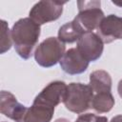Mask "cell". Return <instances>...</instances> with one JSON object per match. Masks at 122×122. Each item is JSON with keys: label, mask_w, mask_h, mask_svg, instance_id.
Instances as JSON below:
<instances>
[{"label": "cell", "mask_w": 122, "mask_h": 122, "mask_svg": "<svg viewBox=\"0 0 122 122\" xmlns=\"http://www.w3.org/2000/svg\"><path fill=\"white\" fill-rule=\"evenodd\" d=\"M10 31L13 47L17 54L25 60L30 58L40 36V25L31 18L25 17L17 20Z\"/></svg>", "instance_id": "obj_1"}, {"label": "cell", "mask_w": 122, "mask_h": 122, "mask_svg": "<svg viewBox=\"0 0 122 122\" xmlns=\"http://www.w3.org/2000/svg\"><path fill=\"white\" fill-rule=\"evenodd\" d=\"M92 97L93 92L89 84L72 82L67 85L63 103L70 112L81 114L91 109Z\"/></svg>", "instance_id": "obj_2"}, {"label": "cell", "mask_w": 122, "mask_h": 122, "mask_svg": "<svg viewBox=\"0 0 122 122\" xmlns=\"http://www.w3.org/2000/svg\"><path fill=\"white\" fill-rule=\"evenodd\" d=\"M66 46L56 37H48L35 49L34 59L43 68H51L56 65L65 54Z\"/></svg>", "instance_id": "obj_3"}, {"label": "cell", "mask_w": 122, "mask_h": 122, "mask_svg": "<svg viewBox=\"0 0 122 122\" xmlns=\"http://www.w3.org/2000/svg\"><path fill=\"white\" fill-rule=\"evenodd\" d=\"M78 14L74 19L80 24L86 32L97 29L103 20L104 12L101 10L100 1H78Z\"/></svg>", "instance_id": "obj_4"}, {"label": "cell", "mask_w": 122, "mask_h": 122, "mask_svg": "<svg viewBox=\"0 0 122 122\" xmlns=\"http://www.w3.org/2000/svg\"><path fill=\"white\" fill-rule=\"evenodd\" d=\"M66 2L60 1H39L30 10V18L39 25L57 20L62 12Z\"/></svg>", "instance_id": "obj_5"}, {"label": "cell", "mask_w": 122, "mask_h": 122, "mask_svg": "<svg viewBox=\"0 0 122 122\" xmlns=\"http://www.w3.org/2000/svg\"><path fill=\"white\" fill-rule=\"evenodd\" d=\"M79 53L90 63L98 60L104 50V43L94 32H85L77 41L76 46Z\"/></svg>", "instance_id": "obj_6"}, {"label": "cell", "mask_w": 122, "mask_h": 122, "mask_svg": "<svg viewBox=\"0 0 122 122\" xmlns=\"http://www.w3.org/2000/svg\"><path fill=\"white\" fill-rule=\"evenodd\" d=\"M96 30V34L103 43L109 44L114 40L122 39V17L110 14L103 18Z\"/></svg>", "instance_id": "obj_7"}, {"label": "cell", "mask_w": 122, "mask_h": 122, "mask_svg": "<svg viewBox=\"0 0 122 122\" xmlns=\"http://www.w3.org/2000/svg\"><path fill=\"white\" fill-rule=\"evenodd\" d=\"M59 63L63 71L71 75L83 73L89 67V62L79 53L76 48L69 49Z\"/></svg>", "instance_id": "obj_8"}, {"label": "cell", "mask_w": 122, "mask_h": 122, "mask_svg": "<svg viewBox=\"0 0 122 122\" xmlns=\"http://www.w3.org/2000/svg\"><path fill=\"white\" fill-rule=\"evenodd\" d=\"M53 113L54 107L34 98L32 105L30 108H26L19 122H51Z\"/></svg>", "instance_id": "obj_9"}, {"label": "cell", "mask_w": 122, "mask_h": 122, "mask_svg": "<svg viewBox=\"0 0 122 122\" xmlns=\"http://www.w3.org/2000/svg\"><path fill=\"white\" fill-rule=\"evenodd\" d=\"M67 91V85L63 81H52L49 83L37 95L36 99L50 105L56 107L60 102H63L65 93Z\"/></svg>", "instance_id": "obj_10"}, {"label": "cell", "mask_w": 122, "mask_h": 122, "mask_svg": "<svg viewBox=\"0 0 122 122\" xmlns=\"http://www.w3.org/2000/svg\"><path fill=\"white\" fill-rule=\"evenodd\" d=\"M26 106L19 103L16 97L8 91H2L0 93V112L5 116L19 122L26 111Z\"/></svg>", "instance_id": "obj_11"}, {"label": "cell", "mask_w": 122, "mask_h": 122, "mask_svg": "<svg viewBox=\"0 0 122 122\" xmlns=\"http://www.w3.org/2000/svg\"><path fill=\"white\" fill-rule=\"evenodd\" d=\"M86 31L83 30V28L80 26V24L73 19L71 22H68L61 26L58 30V39L65 43H73L75 41H78V39L84 34Z\"/></svg>", "instance_id": "obj_12"}, {"label": "cell", "mask_w": 122, "mask_h": 122, "mask_svg": "<svg viewBox=\"0 0 122 122\" xmlns=\"http://www.w3.org/2000/svg\"><path fill=\"white\" fill-rule=\"evenodd\" d=\"M112 77L110 73L104 70H97L90 74V83L93 93L112 91Z\"/></svg>", "instance_id": "obj_13"}, {"label": "cell", "mask_w": 122, "mask_h": 122, "mask_svg": "<svg viewBox=\"0 0 122 122\" xmlns=\"http://www.w3.org/2000/svg\"><path fill=\"white\" fill-rule=\"evenodd\" d=\"M114 98L111 92L93 93L91 108L98 113L109 112L114 106Z\"/></svg>", "instance_id": "obj_14"}, {"label": "cell", "mask_w": 122, "mask_h": 122, "mask_svg": "<svg viewBox=\"0 0 122 122\" xmlns=\"http://www.w3.org/2000/svg\"><path fill=\"white\" fill-rule=\"evenodd\" d=\"M1 53H5L11 48L12 38H11V31L9 30V25L5 20H1Z\"/></svg>", "instance_id": "obj_15"}, {"label": "cell", "mask_w": 122, "mask_h": 122, "mask_svg": "<svg viewBox=\"0 0 122 122\" xmlns=\"http://www.w3.org/2000/svg\"><path fill=\"white\" fill-rule=\"evenodd\" d=\"M96 115L94 113H84V114H79L77 119L74 122H95ZM54 122H71L67 118H58Z\"/></svg>", "instance_id": "obj_16"}, {"label": "cell", "mask_w": 122, "mask_h": 122, "mask_svg": "<svg viewBox=\"0 0 122 122\" xmlns=\"http://www.w3.org/2000/svg\"><path fill=\"white\" fill-rule=\"evenodd\" d=\"M110 122H122V114L115 115L114 117L112 118V120Z\"/></svg>", "instance_id": "obj_17"}, {"label": "cell", "mask_w": 122, "mask_h": 122, "mask_svg": "<svg viewBox=\"0 0 122 122\" xmlns=\"http://www.w3.org/2000/svg\"><path fill=\"white\" fill-rule=\"evenodd\" d=\"M117 92H118L119 96L122 98V79L118 82V85H117Z\"/></svg>", "instance_id": "obj_18"}, {"label": "cell", "mask_w": 122, "mask_h": 122, "mask_svg": "<svg viewBox=\"0 0 122 122\" xmlns=\"http://www.w3.org/2000/svg\"><path fill=\"white\" fill-rule=\"evenodd\" d=\"M95 122H108V118L106 116H97L96 115Z\"/></svg>", "instance_id": "obj_19"}, {"label": "cell", "mask_w": 122, "mask_h": 122, "mask_svg": "<svg viewBox=\"0 0 122 122\" xmlns=\"http://www.w3.org/2000/svg\"><path fill=\"white\" fill-rule=\"evenodd\" d=\"M3 122H5V121H3Z\"/></svg>", "instance_id": "obj_20"}]
</instances>
